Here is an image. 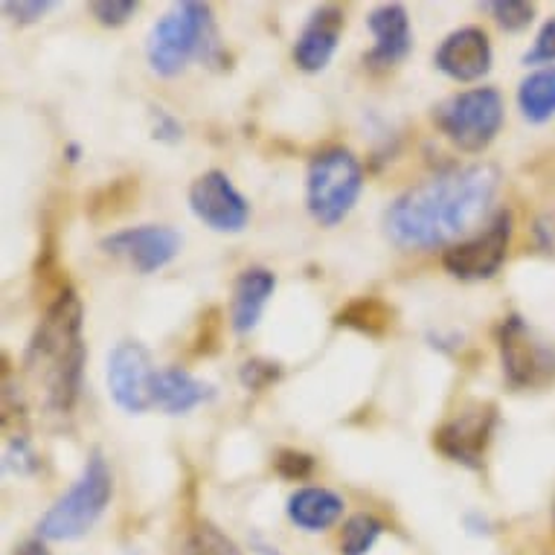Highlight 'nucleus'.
<instances>
[{
	"mask_svg": "<svg viewBox=\"0 0 555 555\" xmlns=\"http://www.w3.org/2000/svg\"><path fill=\"white\" fill-rule=\"evenodd\" d=\"M498 181L501 175L489 164L434 175L392 201L384 212V230L392 245L408 250L451 245L486 216Z\"/></svg>",
	"mask_w": 555,
	"mask_h": 555,
	"instance_id": "f257e3e1",
	"label": "nucleus"
},
{
	"mask_svg": "<svg viewBox=\"0 0 555 555\" xmlns=\"http://www.w3.org/2000/svg\"><path fill=\"white\" fill-rule=\"evenodd\" d=\"M82 323V300L76 297L74 288H64L47 306L44 318L29 337L27 358H24L29 378L44 392V404L62 416L74 413L82 390L85 358H88Z\"/></svg>",
	"mask_w": 555,
	"mask_h": 555,
	"instance_id": "f03ea898",
	"label": "nucleus"
},
{
	"mask_svg": "<svg viewBox=\"0 0 555 555\" xmlns=\"http://www.w3.org/2000/svg\"><path fill=\"white\" fill-rule=\"evenodd\" d=\"M114 498V477L100 451L88 456L82 477L59 498L38 520V535L44 541H76L88 535L105 515Z\"/></svg>",
	"mask_w": 555,
	"mask_h": 555,
	"instance_id": "7ed1b4c3",
	"label": "nucleus"
},
{
	"mask_svg": "<svg viewBox=\"0 0 555 555\" xmlns=\"http://www.w3.org/2000/svg\"><path fill=\"white\" fill-rule=\"evenodd\" d=\"M207 47H216L210 7L183 0L152 27L146 53L155 74L178 76L195 55H207Z\"/></svg>",
	"mask_w": 555,
	"mask_h": 555,
	"instance_id": "20e7f679",
	"label": "nucleus"
},
{
	"mask_svg": "<svg viewBox=\"0 0 555 555\" xmlns=\"http://www.w3.org/2000/svg\"><path fill=\"white\" fill-rule=\"evenodd\" d=\"M364 190V169L349 149H326L309 164L306 204L311 219L323 228H335L356 210Z\"/></svg>",
	"mask_w": 555,
	"mask_h": 555,
	"instance_id": "39448f33",
	"label": "nucleus"
},
{
	"mask_svg": "<svg viewBox=\"0 0 555 555\" xmlns=\"http://www.w3.org/2000/svg\"><path fill=\"white\" fill-rule=\"evenodd\" d=\"M503 96L494 88H472L454 93L434 108V126L454 143L460 152L480 155L492 146L503 128Z\"/></svg>",
	"mask_w": 555,
	"mask_h": 555,
	"instance_id": "423d86ee",
	"label": "nucleus"
},
{
	"mask_svg": "<svg viewBox=\"0 0 555 555\" xmlns=\"http://www.w3.org/2000/svg\"><path fill=\"white\" fill-rule=\"evenodd\" d=\"M498 349H501L503 375L518 390L541 387L555 375V349L541 340L520 314L503 318L498 326Z\"/></svg>",
	"mask_w": 555,
	"mask_h": 555,
	"instance_id": "0eeeda50",
	"label": "nucleus"
},
{
	"mask_svg": "<svg viewBox=\"0 0 555 555\" xmlns=\"http://www.w3.org/2000/svg\"><path fill=\"white\" fill-rule=\"evenodd\" d=\"M512 242V212L501 210L489 221V228L477 233L474 238L456 242L442 254L446 271L463 283H482L492 280L501 271L509 254Z\"/></svg>",
	"mask_w": 555,
	"mask_h": 555,
	"instance_id": "6e6552de",
	"label": "nucleus"
},
{
	"mask_svg": "<svg viewBox=\"0 0 555 555\" xmlns=\"http://www.w3.org/2000/svg\"><path fill=\"white\" fill-rule=\"evenodd\" d=\"M157 370L143 344L122 340L108 356V392L126 413H146L155 408Z\"/></svg>",
	"mask_w": 555,
	"mask_h": 555,
	"instance_id": "1a4fd4ad",
	"label": "nucleus"
},
{
	"mask_svg": "<svg viewBox=\"0 0 555 555\" xmlns=\"http://www.w3.org/2000/svg\"><path fill=\"white\" fill-rule=\"evenodd\" d=\"M190 210L216 233H242L250 221V204L221 169H210L192 181Z\"/></svg>",
	"mask_w": 555,
	"mask_h": 555,
	"instance_id": "9d476101",
	"label": "nucleus"
},
{
	"mask_svg": "<svg viewBox=\"0 0 555 555\" xmlns=\"http://www.w3.org/2000/svg\"><path fill=\"white\" fill-rule=\"evenodd\" d=\"M494 422H498L494 404H474V408L460 410L442 428H437L434 448L442 456H448L451 463H460L465 468H480L486 448L492 442Z\"/></svg>",
	"mask_w": 555,
	"mask_h": 555,
	"instance_id": "9b49d317",
	"label": "nucleus"
},
{
	"mask_svg": "<svg viewBox=\"0 0 555 555\" xmlns=\"http://www.w3.org/2000/svg\"><path fill=\"white\" fill-rule=\"evenodd\" d=\"M183 238L166 224H140L126 228L102 238V250L117 259H126L137 273H157L181 254Z\"/></svg>",
	"mask_w": 555,
	"mask_h": 555,
	"instance_id": "f8f14e48",
	"label": "nucleus"
},
{
	"mask_svg": "<svg viewBox=\"0 0 555 555\" xmlns=\"http://www.w3.org/2000/svg\"><path fill=\"white\" fill-rule=\"evenodd\" d=\"M437 67L454 82H477L492 70L494 50L492 41L480 27H463L454 29L451 36L439 44L437 50Z\"/></svg>",
	"mask_w": 555,
	"mask_h": 555,
	"instance_id": "ddd939ff",
	"label": "nucleus"
},
{
	"mask_svg": "<svg viewBox=\"0 0 555 555\" xmlns=\"http://www.w3.org/2000/svg\"><path fill=\"white\" fill-rule=\"evenodd\" d=\"M375 36V47L364 55V64L375 70H387L404 62L413 50V29H410L408 10L401 3H382L366 18Z\"/></svg>",
	"mask_w": 555,
	"mask_h": 555,
	"instance_id": "4468645a",
	"label": "nucleus"
},
{
	"mask_svg": "<svg viewBox=\"0 0 555 555\" xmlns=\"http://www.w3.org/2000/svg\"><path fill=\"white\" fill-rule=\"evenodd\" d=\"M344 27L346 18L340 7H320L309 18V24L302 27L300 36H297V44H294V62H297V67L306 70V74L326 70Z\"/></svg>",
	"mask_w": 555,
	"mask_h": 555,
	"instance_id": "2eb2a0df",
	"label": "nucleus"
},
{
	"mask_svg": "<svg viewBox=\"0 0 555 555\" xmlns=\"http://www.w3.org/2000/svg\"><path fill=\"white\" fill-rule=\"evenodd\" d=\"M273 292H276V276L268 268H247L238 273L233 285V306H230V326L236 335H250L259 326Z\"/></svg>",
	"mask_w": 555,
	"mask_h": 555,
	"instance_id": "dca6fc26",
	"label": "nucleus"
},
{
	"mask_svg": "<svg viewBox=\"0 0 555 555\" xmlns=\"http://www.w3.org/2000/svg\"><path fill=\"white\" fill-rule=\"evenodd\" d=\"M344 515V498L323 486H306L288 498V518L302 532H326Z\"/></svg>",
	"mask_w": 555,
	"mask_h": 555,
	"instance_id": "f3484780",
	"label": "nucleus"
},
{
	"mask_svg": "<svg viewBox=\"0 0 555 555\" xmlns=\"http://www.w3.org/2000/svg\"><path fill=\"white\" fill-rule=\"evenodd\" d=\"M216 396L207 382H198L195 375H190L181 366H166V370H157L155 378V408L172 413V416H181V413H190L204 401H210Z\"/></svg>",
	"mask_w": 555,
	"mask_h": 555,
	"instance_id": "a211bd4d",
	"label": "nucleus"
},
{
	"mask_svg": "<svg viewBox=\"0 0 555 555\" xmlns=\"http://www.w3.org/2000/svg\"><path fill=\"white\" fill-rule=\"evenodd\" d=\"M335 323L370 337H384L396 323V309L382 297H356L335 314Z\"/></svg>",
	"mask_w": 555,
	"mask_h": 555,
	"instance_id": "6ab92c4d",
	"label": "nucleus"
},
{
	"mask_svg": "<svg viewBox=\"0 0 555 555\" xmlns=\"http://www.w3.org/2000/svg\"><path fill=\"white\" fill-rule=\"evenodd\" d=\"M518 105L529 122H546L555 117V67L535 70L520 82Z\"/></svg>",
	"mask_w": 555,
	"mask_h": 555,
	"instance_id": "aec40b11",
	"label": "nucleus"
},
{
	"mask_svg": "<svg viewBox=\"0 0 555 555\" xmlns=\"http://www.w3.org/2000/svg\"><path fill=\"white\" fill-rule=\"evenodd\" d=\"M384 535V520L370 515V512H358L344 520L340 529V555H370L375 541Z\"/></svg>",
	"mask_w": 555,
	"mask_h": 555,
	"instance_id": "412c9836",
	"label": "nucleus"
},
{
	"mask_svg": "<svg viewBox=\"0 0 555 555\" xmlns=\"http://www.w3.org/2000/svg\"><path fill=\"white\" fill-rule=\"evenodd\" d=\"M183 555H242V550L216 524L201 520L198 527L190 529V535L183 541Z\"/></svg>",
	"mask_w": 555,
	"mask_h": 555,
	"instance_id": "4be33fe9",
	"label": "nucleus"
},
{
	"mask_svg": "<svg viewBox=\"0 0 555 555\" xmlns=\"http://www.w3.org/2000/svg\"><path fill=\"white\" fill-rule=\"evenodd\" d=\"M482 10L492 12L494 21L506 33H520L535 21V3H527V0H498V3H486Z\"/></svg>",
	"mask_w": 555,
	"mask_h": 555,
	"instance_id": "5701e85b",
	"label": "nucleus"
},
{
	"mask_svg": "<svg viewBox=\"0 0 555 555\" xmlns=\"http://www.w3.org/2000/svg\"><path fill=\"white\" fill-rule=\"evenodd\" d=\"M273 468L285 480H309L311 472H314V456L294 451V448H283L273 456Z\"/></svg>",
	"mask_w": 555,
	"mask_h": 555,
	"instance_id": "b1692460",
	"label": "nucleus"
},
{
	"mask_svg": "<svg viewBox=\"0 0 555 555\" xmlns=\"http://www.w3.org/2000/svg\"><path fill=\"white\" fill-rule=\"evenodd\" d=\"M137 7H140L137 0H96L91 3V12L102 27H122L128 18H134Z\"/></svg>",
	"mask_w": 555,
	"mask_h": 555,
	"instance_id": "393cba45",
	"label": "nucleus"
},
{
	"mask_svg": "<svg viewBox=\"0 0 555 555\" xmlns=\"http://www.w3.org/2000/svg\"><path fill=\"white\" fill-rule=\"evenodd\" d=\"M238 378H242L247 390H264V387H271L273 382L283 378V366L273 364V361H262V358H254V361H247L242 366Z\"/></svg>",
	"mask_w": 555,
	"mask_h": 555,
	"instance_id": "a878e982",
	"label": "nucleus"
},
{
	"mask_svg": "<svg viewBox=\"0 0 555 555\" xmlns=\"http://www.w3.org/2000/svg\"><path fill=\"white\" fill-rule=\"evenodd\" d=\"M524 64H555V18H550L544 27L538 29L535 44L532 50H527L524 55Z\"/></svg>",
	"mask_w": 555,
	"mask_h": 555,
	"instance_id": "bb28decb",
	"label": "nucleus"
},
{
	"mask_svg": "<svg viewBox=\"0 0 555 555\" xmlns=\"http://www.w3.org/2000/svg\"><path fill=\"white\" fill-rule=\"evenodd\" d=\"M53 10V0H7L3 3V12L7 15H12V21L15 24H36V21H41L47 15V12Z\"/></svg>",
	"mask_w": 555,
	"mask_h": 555,
	"instance_id": "cd10ccee",
	"label": "nucleus"
},
{
	"mask_svg": "<svg viewBox=\"0 0 555 555\" xmlns=\"http://www.w3.org/2000/svg\"><path fill=\"white\" fill-rule=\"evenodd\" d=\"M7 468L15 474H29L38 468L36 454H33V448H29V442L24 434L12 437L10 448H7Z\"/></svg>",
	"mask_w": 555,
	"mask_h": 555,
	"instance_id": "c85d7f7f",
	"label": "nucleus"
},
{
	"mask_svg": "<svg viewBox=\"0 0 555 555\" xmlns=\"http://www.w3.org/2000/svg\"><path fill=\"white\" fill-rule=\"evenodd\" d=\"M183 137V126L172 114H166V111L157 108L155 114V140H164V143H181Z\"/></svg>",
	"mask_w": 555,
	"mask_h": 555,
	"instance_id": "c756f323",
	"label": "nucleus"
},
{
	"mask_svg": "<svg viewBox=\"0 0 555 555\" xmlns=\"http://www.w3.org/2000/svg\"><path fill=\"white\" fill-rule=\"evenodd\" d=\"M15 555H50L47 553V546L41 541H27V544H21L15 550Z\"/></svg>",
	"mask_w": 555,
	"mask_h": 555,
	"instance_id": "7c9ffc66",
	"label": "nucleus"
},
{
	"mask_svg": "<svg viewBox=\"0 0 555 555\" xmlns=\"http://www.w3.org/2000/svg\"><path fill=\"white\" fill-rule=\"evenodd\" d=\"M67 155H70V164L79 160V146H67Z\"/></svg>",
	"mask_w": 555,
	"mask_h": 555,
	"instance_id": "2f4dec72",
	"label": "nucleus"
},
{
	"mask_svg": "<svg viewBox=\"0 0 555 555\" xmlns=\"http://www.w3.org/2000/svg\"><path fill=\"white\" fill-rule=\"evenodd\" d=\"M553 524H555V503H553Z\"/></svg>",
	"mask_w": 555,
	"mask_h": 555,
	"instance_id": "473e14b6",
	"label": "nucleus"
}]
</instances>
